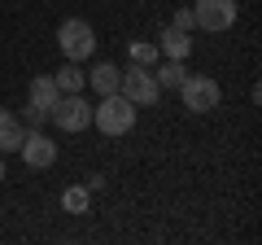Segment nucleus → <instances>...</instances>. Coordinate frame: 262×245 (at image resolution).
<instances>
[{"label":"nucleus","mask_w":262,"mask_h":245,"mask_svg":"<svg viewBox=\"0 0 262 245\" xmlns=\"http://www.w3.org/2000/svg\"><path fill=\"white\" fill-rule=\"evenodd\" d=\"M92 122L105 136H127L136 127V105L122 92H110V96H101V105H92Z\"/></svg>","instance_id":"1"},{"label":"nucleus","mask_w":262,"mask_h":245,"mask_svg":"<svg viewBox=\"0 0 262 245\" xmlns=\"http://www.w3.org/2000/svg\"><path fill=\"white\" fill-rule=\"evenodd\" d=\"M57 44H61L66 62H88V57L96 53V31H92V22L66 18L61 27H57Z\"/></svg>","instance_id":"2"},{"label":"nucleus","mask_w":262,"mask_h":245,"mask_svg":"<svg viewBox=\"0 0 262 245\" xmlns=\"http://www.w3.org/2000/svg\"><path fill=\"white\" fill-rule=\"evenodd\" d=\"M48 118L61 127V132H88L92 127V101L83 92H61L57 105L48 110Z\"/></svg>","instance_id":"3"},{"label":"nucleus","mask_w":262,"mask_h":245,"mask_svg":"<svg viewBox=\"0 0 262 245\" xmlns=\"http://www.w3.org/2000/svg\"><path fill=\"white\" fill-rule=\"evenodd\" d=\"M179 101H184V110H192V114H210V110H219V101H223V88H219L210 75H188L184 84H179Z\"/></svg>","instance_id":"4"},{"label":"nucleus","mask_w":262,"mask_h":245,"mask_svg":"<svg viewBox=\"0 0 262 245\" xmlns=\"http://www.w3.org/2000/svg\"><path fill=\"white\" fill-rule=\"evenodd\" d=\"M118 92L127 96L131 105H158L162 101V84L153 79V70L149 66H136V62H131V70H122Z\"/></svg>","instance_id":"5"},{"label":"nucleus","mask_w":262,"mask_h":245,"mask_svg":"<svg viewBox=\"0 0 262 245\" xmlns=\"http://www.w3.org/2000/svg\"><path fill=\"white\" fill-rule=\"evenodd\" d=\"M192 22L210 35L219 31H232L236 27V0H196L192 5Z\"/></svg>","instance_id":"6"},{"label":"nucleus","mask_w":262,"mask_h":245,"mask_svg":"<svg viewBox=\"0 0 262 245\" xmlns=\"http://www.w3.org/2000/svg\"><path fill=\"white\" fill-rule=\"evenodd\" d=\"M18 153H22V162L35 167V171H44V167H53V162H57V145L48 140L44 132H27V136H22V145H18Z\"/></svg>","instance_id":"7"},{"label":"nucleus","mask_w":262,"mask_h":245,"mask_svg":"<svg viewBox=\"0 0 262 245\" xmlns=\"http://www.w3.org/2000/svg\"><path fill=\"white\" fill-rule=\"evenodd\" d=\"M118 84H122V70L114 62H96V70H88V88H96V96L118 92Z\"/></svg>","instance_id":"8"},{"label":"nucleus","mask_w":262,"mask_h":245,"mask_svg":"<svg viewBox=\"0 0 262 245\" xmlns=\"http://www.w3.org/2000/svg\"><path fill=\"white\" fill-rule=\"evenodd\" d=\"M22 136H27V127H22V118L13 110H0V153H13L22 145Z\"/></svg>","instance_id":"9"},{"label":"nucleus","mask_w":262,"mask_h":245,"mask_svg":"<svg viewBox=\"0 0 262 245\" xmlns=\"http://www.w3.org/2000/svg\"><path fill=\"white\" fill-rule=\"evenodd\" d=\"M158 53H162V57H179V62H184V57L192 53V35H188V31L166 27V31H162V44H158Z\"/></svg>","instance_id":"10"},{"label":"nucleus","mask_w":262,"mask_h":245,"mask_svg":"<svg viewBox=\"0 0 262 245\" xmlns=\"http://www.w3.org/2000/svg\"><path fill=\"white\" fill-rule=\"evenodd\" d=\"M57 96H61V88H57L53 75H35V79H31V105H39V110H53Z\"/></svg>","instance_id":"11"},{"label":"nucleus","mask_w":262,"mask_h":245,"mask_svg":"<svg viewBox=\"0 0 262 245\" xmlns=\"http://www.w3.org/2000/svg\"><path fill=\"white\" fill-rule=\"evenodd\" d=\"M153 79H158L162 88H179V84L188 79V70H184V62H179V57H166V62L153 70Z\"/></svg>","instance_id":"12"},{"label":"nucleus","mask_w":262,"mask_h":245,"mask_svg":"<svg viewBox=\"0 0 262 245\" xmlns=\"http://www.w3.org/2000/svg\"><path fill=\"white\" fill-rule=\"evenodd\" d=\"M53 79H57L61 92H83V88H88V70H79V62L61 66V75H53Z\"/></svg>","instance_id":"13"},{"label":"nucleus","mask_w":262,"mask_h":245,"mask_svg":"<svg viewBox=\"0 0 262 245\" xmlns=\"http://www.w3.org/2000/svg\"><path fill=\"white\" fill-rule=\"evenodd\" d=\"M158 44H131V62H136V66H153V62H158Z\"/></svg>","instance_id":"14"},{"label":"nucleus","mask_w":262,"mask_h":245,"mask_svg":"<svg viewBox=\"0 0 262 245\" xmlns=\"http://www.w3.org/2000/svg\"><path fill=\"white\" fill-rule=\"evenodd\" d=\"M170 27H175V31H188V35H192V31H196V22H192V9H175Z\"/></svg>","instance_id":"15"},{"label":"nucleus","mask_w":262,"mask_h":245,"mask_svg":"<svg viewBox=\"0 0 262 245\" xmlns=\"http://www.w3.org/2000/svg\"><path fill=\"white\" fill-rule=\"evenodd\" d=\"M66 206H70V210H83L88 206V189H70V193H66Z\"/></svg>","instance_id":"16"},{"label":"nucleus","mask_w":262,"mask_h":245,"mask_svg":"<svg viewBox=\"0 0 262 245\" xmlns=\"http://www.w3.org/2000/svg\"><path fill=\"white\" fill-rule=\"evenodd\" d=\"M44 118H48V110H39V105H31V101H27V127H39Z\"/></svg>","instance_id":"17"},{"label":"nucleus","mask_w":262,"mask_h":245,"mask_svg":"<svg viewBox=\"0 0 262 245\" xmlns=\"http://www.w3.org/2000/svg\"><path fill=\"white\" fill-rule=\"evenodd\" d=\"M0 179H5V158H0Z\"/></svg>","instance_id":"18"}]
</instances>
